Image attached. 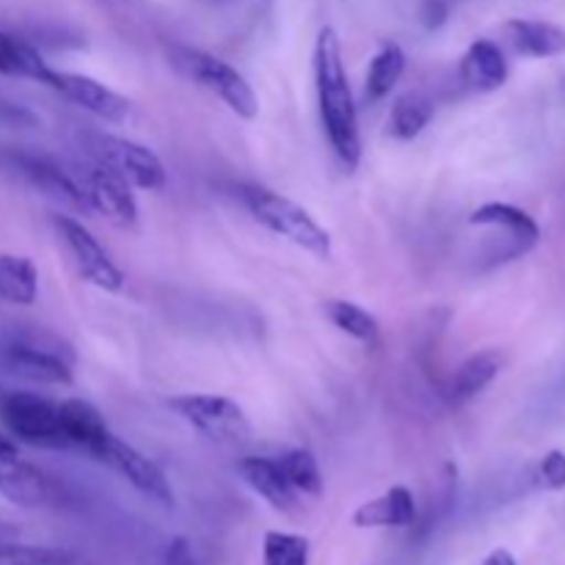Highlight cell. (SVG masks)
I'll return each instance as SVG.
<instances>
[{
    "label": "cell",
    "instance_id": "1",
    "mask_svg": "<svg viewBox=\"0 0 565 565\" xmlns=\"http://www.w3.org/2000/svg\"><path fill=\"white\" fill-rule=\"evenodd\" d=\"M315 88H318V108L323 132L331 149L348 171H356L362 163V132H359V108L348 81L345 61H342L340 33L331 25L320 28L315 39Z\"/></svg>",
    "mask_w": 565,
    "mask_h": 565
},
{
    "label": "cell",
    "instance_id": "2",
    "mask_svg": "<svg viewBox=\"0 0 565 565\" xmlns=\"http://www.w3.org/2000/svg\"><path fill=\"white\" fill-rule=\"evenodd\" d=\"M241 202L246 204L252 218L268 232L285 237L292 246L303 248V252L315 254V257H331V235L292 199L263 185H243Z\"/></svg>",
    "mask_w": 565,
    "mask_h": 565
},
{
    "label": "cell",
    "instance_id": "3",
    "mask_svg": "<svg viewBox=\"0 0 565 565\" xmlns=\"http://www.w3.org/2000/svg\"><path fill=\"white\" fill-rule=\"evenodd\" d=\"M174 66L202 88L213 92L232 114L241 119H257L259 99L254 94L252 83L241 75L232 64L193 47H174Z\"/></svg>",
    "mask_w": 565,
    "mask_h": 565
},
{
    "label": "cell",
    "instance_id": "4",
    "mask_svg": "<svg viewBox=\"0 0 565 565\" xmlns=\"http://www.w3.org/2000/svg\"><path fill=\"white\" fill-rule=\"evenodd\" d=\"M0 419L11 436L31 447H44V450L70 447L58 423V403L47 397L33 392H9L0 397Z\"/></svg>",
    "mask_w": 565,
    "mask_h": 565
},
{
    "label": "cell",
    "instance_id": "5",
    "mask_svg": "<svg viewBox=\"0 0 565 565\" xmlns=\"http://www.w3.org/2000/svg\"><path fill=\"white\" fill-rule=\"evenodd\" d=\"M169 408L191 428L218 445H243L252 436L246 412L230 397L218 395H180L171 397Z\"/></svg>",
    "mask_w": 565,
    "mask_h": 565
},
{
    "label": "cell",
    "instance_id": "6",
    "mask_svg": "<svg viewBox=\"0 0 565 565\" xmlns=\"http://www.w3.org/2000/svg\"><path fill=\"white\" fill-rule=\"evenodd\" d=\"M53 226L55 232H58L61 241H64L66 252L72 254V263H75L83 281H88V285H94L97 290L105 292L125 290V270L116 265V259L105 252L103 243H99L81 221H75L72 215H55Z\"/></svg>",
    "mask_w": 565,
    "mask_h": 565
},
{
    "label": "cell",
    "instance_id": "7",
    "mask_svg": "<svg viewBox=\"0 0 565 565\" xmlns=\"http://www.w3.org/2000/svg\"><path fill=\"white\" fill-rule=\"evenodd\" d=\"M92 458H97L99 463L110 467L114 472H119L138 494H143L147 500L158 502L163 508H174V491H171L169 480L160 472V467L154 461H149L143 452H138L136 447L121 441L119 436L108 434L99 441L97 450L92 452Z\"/></svg>",
    "mask_w": 565,
    "mask_h": 565
},
{
    "label": "cell",
    "instance_id": "8",
    "mask_svg": "<svg viewBox=\"0 0 565 565\" xmlns=\"http://www.w3.org/2000/svg\"><path fill=\"white\" fill-rule=\"evenodd\" d=\"M83 193H86L88 207L97 210L105 221H110L119 230H130L138 224V204L130 191V182L108 166L105 160H97L92 169L86 171V182H83Z\"/></svg>",
    "mask_w": 565,
    "mask_h": 565
},
{
    "label": "cell",
    "instance_id": "9",
    "mask_svg": "<svg viewBox=\"0 0 565 565\" xmlns=\"http://www.w3.org/2000/svg\"><path fill=\"white\" fill-rule=\"evenodd\" d=\"M47 86L108 125H125L130 119V99L81 72L50 70Z\"/></svg>",
    "mask_w": 565,
    "mask_h": 565
},
{
    "label": "cell",
    "instance_id": "10",
    "mask_svg": "<svg viewBox=\"0 0 565 565\" xmlns=\"http://www.w3.org/2000/svg\"><path fill=\"white\" fill-rule=\"evenodd\" d=\"M99 160L114 166L132 188L141 191H160L166 185V166L158 154L143 143L130 141V138L99 136Z\"/></svg>",
    "mask_w": 565,
    "mask_h": 565
},
{
    "label": "cell",
    "instance_id": "11",
    "mask_svg": "<svg viewBox=\"0 0 565 565\" xmlns=\"http://www.w3.org/2000/svg\"><path fill=\"white\" fill-rule=\"evenodd\" d=\"M0 367L9 370L11 375H20V379L44 386H70L75 381L72 367L58 353L25 345V342H9V345L0 348Z\"/></svg>",
    "mask_w": 565,
    "mask_h": 565
},
{
    "label": "cell",
    "instance_id": "12",
    "mask_svg": "<svg viewBox=\"0 0 565 565\" xmlns=\"http://www.w3.org/2000/svg\"><path fill=\"white\" fill-rule=\"evenodd\" d=\"M0 497L20 508H47L58 502V486L42 469L17 456L0 461Z\"/></svg>",
    "mask_w": 565,
    "mask_h": 565
},
{
    "label": "cell",
    "instance_id": "13",
    "mask_svg": "<svg viewBox=\"0 0 565 565\" xmlns=\"http://www.w3.org/2000/svg\"><path fill=\"white\" fill-rule=\"evenodd\" d=\"M9 163L25 177L31 185H36L39 191H44L47 196L61 199V202L72 204L77 210H86V193L83 188L77 185L75 177L66 174L58 163H53L44 154H33V152H9Z\"/></svg>",
    "mask_w": 565,
    "mask_h": 565
},
{
    "label": "cell",
    "instance_id": "14",
    "mask_svg": "<svg viewBox=\"0 0 565 565\" xmlns=\"http://www.w3.org/2000/svg\"><path fill=\"white\" fill-rule=\"evenodd\" d=\"M472 226H497L508 235V246H511V259L527 254L535 243L541 241V226L527 210L516 207V204L505 202H489L483 207L475 210L469 215Z\"/></svg>",
    "mask_w": 565,
    "mask_h": 565
},
{
    "label": "cell",
    "instance_id": "15",
    "mask_svg": "<svg viewBox=\"0 0 565 565\" xmlns=\"http://www.w3.org/2000/svg\"><path fill=\"white\" fill-rule=\"evenodd\" d=\"M353 527L359 530H403L417 524V502L406 486H392L375 500L353 511Z\"/></svg>",
    "mask_w": 565,
    "mask_h": 565
},
{
    "label": "cell",
    "instance_id": "16",
    "mask_svg": "<svg viewBox=\"0 0 565 565\" xmlns=\"http://www.w3.org/2000/svg\"><path fill=\"white\" fill-rule=\"evenodd\" d=\"M458 75H461L463 86L472 92H497L508 83L511 66H508L500 44L491 39H475L458 64Z\"/></svg>",
    "mask_w": 565,
    "mask_h": 565
},
{
    "label": "cell",
    "instance_id": "17",
    "mask_svg": "<svg viewBox=\"0 0 565 565\" xmlns=\"http://www.w3.org/2000/svg\"><path fill=\"white\" fill-rule=\"evenodd\" d=\"M237 472L246 480L248 489H252L254 494L263 497L274 511L292 516V513L298 511V505H301V502H298V494L290 489L285 475H281L276 458L246 456L237 461Z\"/></svg>",
    "mask_w": 565,
    "mask_h": 565
},
{
    "label": "cell",
    "instance_id": "18",
    "mask_svg": "<svg viewBox=\"0 0 565 565\" xmlns=\"http://www.w3.org/2000/svg\"><path fill=\"white\" fill-rule=\"evenodd\" d=\"M505 42L524 58H555L565 53V31L546 20H508L502 25Z\"/></svg>",
    "mask_w": 565,
    "mask_h": 565
},
{
    "label": "cell",
    "instance_id": "19",
    "mask_svg": "<svg viewBox=\"0 0 565 565\" xmlns=\"http://www.w3.org/2000/svg\"><path fill=\"white\" fill-rule=\"evenodd\" d=\"M58 423L64 430L70 447H81L92 456L99 447V441L110 434L105 425L103 412L94 403L83 401V397H70V401L58 403Z\"/></svg>",
    "mask_w": 565,
    "mask_h": 565
},
{
    "label": "cell",
    "instance_id": "20",
    "mask_svg": "<svg viewBox=\"0 0 565 565\" xmlns=\"http://www.w3.org/2000/svg\"><path fill=\"white\" fill-rule=\"evenodd\" d=\"M502 364H505V356L497 348H486V351H478L469 359H463V364L456 370L450 381L452 403H469L472 397H478L500 375Z\"/></svg>",
    "mask_w": 565,
    "mask_h": 565
},
{
    "label": "cell",
    "instance_id": "21",
    "mask_svg": "<svg viewBox=\"0 0 565 565\" xmlns=\"http://www.w3.org/2000/svg\"><path fill=\"white\" fill-rule=\"evenodd\" d=\"M406 72V53L397 42H381L379 53L373 55L367 66V81H364V99L381 103L392 94V88L401 83Z\"/></svg>",
    "mask_w": 565,
    "mask_h": 565
},
{
    "label": "cell",
    "instance_id": "22",
    "mask_svg": "<svg viewBox=\"0 0 565 565\" xmlns=\"http://www.w3.org/2000/svg\"><path fill=\"white\" fill-rule=\"evenodd\" d=\"M53 66L39 55L36 47H31L22 39L0 31V75L9 77H28L42 86H47V77Z\"/></svg>",
    "mask_w": 565,
    "mask_h": 565
},
{
    "label": "cell",
    "instance_id": "23",
    "mask_svg": "<svg viewBox=\"0 0 565 565\" xmlns=\"http://www.w3.org/2000/svg\"><path fill=\"white\" fill-rule=\"evenodd\" d=\"M39 296V270L33 259L0 254V298L31 307Z\"/></svg>",
    "mask_w": 565,
    "mask_h": 565
},
{
    "label": "cell",
    "instance_id": "24",
    "mask_svg": "<svg viewBox=\"0 0 565 565\" xmlns=\"http://www.w3.org/2000/svg\"><path fill=\"white\" fill-rule=\"evenodd\" d=\"M326 318L348 334L351 340L362 342V345L375 348L381 340V326L375 320V315H370L367 309L359 307L353 301H342V298H334V301H326Z\"/></svg>",
    "mask_w": 565,
    "mask_h": 565
},
{
    "label": "cell",
    "instance_id": "25",
    "mask_svg": "<svg viewBox=\"0 0 565 565\" xmlns=\"http://www.w3.org/2000/svg\"><path fill=\"white\" fill-rule=\"evenodd\" d=\"M434 114L436 108L430 97L419 92L403 94L390 114V136L397 141H414L434 121Z\"/></svg>",
    "mask_w": 565,
    "mask_h": 565
},
{
    "label": "cell",
    "instance_id": "26",
    "mask_svg": "<svg viewBox=\"0 0 565 565\" xmlns=\"http://www.w3.org/2000/svg\"><path fill=\"white\" fill-rule=\"evenodd\" d=\"M276 463H279L281 475H285V480L298 497H309V500L323 497V475H320L318 458L312 452L298 447V450H290L276 458Z\"/></svg>",
    "mask_w": 565,
    "mask_h": 565
},
{
    "label": "cell",
    "instance_id": "27",
    "mask_svg": "<svg viewBox=\"0 0 565 565\" xmlns=\"http://www.w3.org/2000/svg\"><path fill=\"white\" fill-rule=\"evenodd\" d=\"M312 544L307 535L270 530L263 541V565H309Z\"/></svg>",
    "mask_w": 565,
    "mask_h": 565
},
{
    "label": "cell",
    "instance_id": "28",
    "mask_svg": "<svg viewBox=\"0 0 565 565\" xmlns=\"http://www.w3.org/2000/svg\"><path fill=\"white\" fill-rule=\"evenodd\" d=\"M0 565H75V555L53 546L3 544L0 541Z\"/></svg>",
    "mask_w": 565,
    "mask_h": 565
},
{
    "label": "cell",
    "instance_id": "29",
    "mask_svg": "<svg viewBox=\"0 0 565 565\" xmlns=\"http://www.w3.org/2000/svg\"><path fill=\"white\" fill-rule=\"evenodd\" d=\"M539 478L546 489H552V491L565 489V452L563 450L546 452L544 461H541V467H539Z\"/></svg>",
    "mask_w": 565,
    "mask_h": 565
},
{
    "label": "cell",
    "instance_id": "30",
    "mask_svg": "<svg viewBox=\"0 0 565 565\" xmlns=\"http://www.w3.org/2000/svg\"><path fill=\"white\" fill-rule=\"evenodd\" d=\"M163 565H202V563H199L191 541H188L185 535H177V539H171L169 546H166Z\"/></svg>",
    "mask_w": 565,
    "mask_h": 565
},
{
    "label": "cell",
    "instance_id": "31",
    "mask_svg": "<svg viewBox=\"0 0 565 565\" xmlns=\"http://www.w3.org/2000/svg\"><path fill=\"white\" fill-rule=\"evenodd\" d=\"M447 14H450V0H425L423 3V25L428 31L445 25Z\"/></svg>",
    "mask_w": 565,
    "mask_h": 565
},
{
    "label": "cell",
    "instance_id": "32",
    "mask_svg": "<svg viewBox=\"0 0 565 565\" xmlns=\"http://www.w3.org/2000/svg\"><path fill=\"white\" fill-rule=\"evenodd\" d=\"M483 565H519V563L508 550H494L489 557H486Z\"/></svg>",
    "mask_w": 565,
    "mask_h": 565
},
{
    "label": "cell",
    "instance_id": "33",
    "mask_svg": "<svg viewBox=\"0 0 565 565\" xmlns=\"http://www.w3.org/2000/svg\"><path fill=\"white\" fill-rule=\"evenodd\" d=\"M20 456V447H17V441H11L9 436L0 434V461H9V458H17Z\"/></svg>",
    "mask_w": 565,
    "mask_h": 565
}]
</instances>
